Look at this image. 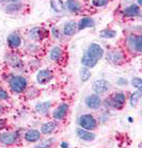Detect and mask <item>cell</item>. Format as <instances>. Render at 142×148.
Instances as JSON below:
<instances>
[{"mask_svg": "<svg viewBox=\"0 0 142 148\" xmlns=\"http://www.w3.org/2000/svg\"><path fill=\"white\" fill-rule=\"evenodd\" d=\"M27 86V80L24 77L15 76L10 79V88L15 93H21Z\"/></svg>", "mask_w": 142, "mask_h": 148, "instance_id": "6da1fadb", "label": "cell"}, {"mask_svg": "<svg viewBox=\"0 0 142 148\" xmlns=\"http://www.w3.org/2000/svg\"><path fill=\"white\" fill-rule=\"evenodd\" d=\"M78 123H79L81 128L87 129V130H93V129L96 128V125H97L95 118L90 114H85L80 116Z\"/></svg>", "mask_w": 142, "mask_h": 148, "instance_id": "7a4b0ae2", "label": "cell"}, {"mask_svg": "<svg viewBox=\"0 0 142 148\" xmlns=\"http://www.w3.org/2000/svg\"><path fill=\"white\" fill-rule=\"evenodd\" d=\"M85 54L98 61L101 57H103V54H104V50H103V48H101L99 45L92 44V45L89 46L88 50H87V53Z\"/></svg>", "mask_w": 142, "mask_h": 148, "instance_id": "3957f363", "label": "cell"}, {"mask_svg": "<svg viewBox=\"0 0 142 148\" xmlns=\"http://www.w3.org/2000/svg\"><path fill=\"white\" fill-rule=\"evenodd\" d=\"M92 88L94 90V92H96L97 94H101V93H105L109 90V83L106 80H96L93 82Z\"/></svg>", "mask_w": 142, "mask_h": 148, "instance_id": "277c9868", "label": "cell"}, {"mask_svg": "<svg viewBox=\"0 0 142 148\" xmlns=\"http://www.w3.org/2000/svg\"><path fill=\"white\" fill-rule=\"evenodd\" d=\"M51 78H52V74L48 69L40 71L37 75V80L40 84H46L51 80Z\"/></svg>", "mask_w": 142, "mask_h": 148, "instance_id": "5b68a950", "label": "cell"}, {"mask_svg": "<svg viewBox=\"0 0 142 148\" xmlns=\"http://www.w3.org/2000/svg\"><path fill=\"white\" fill-rule=\"evenodd\" d=\"M85 104L91 109H98L101 107V100L98 95H90L85 99Z\"/></svg>", "mask_w": 142, "mask_h": 148, "instance_id": "8992f818", "label": "cell"}, {"mask_svg": "<svg viewBox=\"0 0 142 148\" xmlns=\"http://www.w3.org/2000/svg\"><path fill=\"white\" fill-rule=\"evenodd\" d=\"M68 106L66 103L60 104V106L54 111V119H58V121L64 118V116L66 115V113H68Z\"/></svg>", "mask_w": 142, "mask_h": 148, "instance_id": "52a82bcc", "label": "cell"}, {"mask_svg": "<svg viewBox=\"0 0 142 148\" xmlns=\"http://www.w3.org/2000/svg\"><path fill=\"white\" fill-rule=\"evenodd\" d=\"M76 133H77V135L79 138H82V140H85V141L90 142V141H93L95 138L94 133H91V132L89 131V130H87V129L78 128L77 130H76Z\"/></svg>", "mask_w": 142, "mask_h": 148, "instance_id": "ba28073f", "label": "cell"}, {"mask_svg": "<svg viewBox=\"0 0 142 148\" xmlns=\"http://www.w3.org/2000/svg\"><path fill=\"white\" fill-rule=\"evenodd\" d=\"M46 35H47V32L42 28H34L30 31V37L33 40H43Z\"/></svg>", "mask_w": 142, "mask_h": 148, "instance_id": "9c48e42d", "label": "cell"}, {"mask_svg": "<svg viewBox=\"0 0 142 148\" xmlns=\"http://www.w3.org/2000/svg\"><path fill=\"white\" fill-rule=\"evenodd\" d=\"M15 142V135L9 132L2 133L0 134V143H2L4 145H12Z\"/></svg>", "mask_w": 142, "mask_h": 148, "instance_id": "30bf717a", "label": "cell"}, {"mask_svg": "<svg viewBox=\"0 0 142 148\" xmlns=\"http://www.w3.org/2000/svg\"><path fill=\"white\" fill-rule=\"evenodd\" d=\"M107 59H108L110 62H112V63L118 64V63H120L122 60V53L120 52V51L111 50V51H109L108 54H107Z\"/></svg>", "mask_w": 142, "mask_h": 148, "instance_id": "8fae6325", "label": "cell"}, {"mask_svg": "<svg viewBox=\"0 0 142 148\" xmlns=\"http://www.w3.org/2000/svg\"><path fill=\"white\" fill-rule=\"evenodd\" d=\"M40 138V132L37 130L31 129L25 133V140L27 142H37Z\"/></svg>", "mask_w": 142, "mask_h": 148, "instance_id": "7c38bea8", "label": "cell"}, {"mask_svg": "<svg viewBox=\"0 0 142 148\" xmlns=\"http://www.w3.org/2000/svg\"><path fill=\"white\" fill-rule=\"evenodd\" d=\"M8 43H9V45H10L12 48H16L20 45L21 40H20L19 35L17 33H12L8 37Z\"/></svg>", "mask_w": 142, "mask_h": 148, "instance_id": "4fadbf2b", "label": "cell"}, {"mask_svg": "<svg viewBox=\"0 0 142 148\" xmlns=\"http://www.w3.org/2000/svg\"><path fill=\"white\" fill-rule=\"evenodd\" d=\"M57 127V124L54 121H48V123H45L44 125H42L41 127V131L44 134H48V133H51Z\"/></svg>", "mask_w": 142, "mask_h": 148, "instance_id": "5bb4252c", "label": "cell"}, {"mask_svg": "<svg viewBox=\"0 0 142 148\" xmlns=\"http://www.w3.org/2000/svg\"><path fill=\"white\" fill-rule=\"evenodd\" d=\"M139 12H140V9H139L138 5H136V4H132V5H129V7L125 8L124 11H123V13L127 15V16H136V15H138Z\"/></svg>", "mask_w": 142, "mask_h": 148, "instance_id": "9a60e30c", "label": "cell"}, {"mask_svg": "<svg viewBox=\"0 0 142 148\" xmlns=\"http://www.w3.org/2000/svg\"><path fill=\"white\" fill-rule=\"evenodd\" d=\"M94 26V20L90 18V17H85V18H82V19L79 21V24H78V28L79 29H85V28H89V27H93Z\"/></svg>", "mask_w": 142, "mask_h": 148, "instance_id": "2e32d148", "label": "cell"}, {"mask_svg": "<svg viewBox=\"0 0 142 148\" xmlns=\"http://www.w3.org/2000/svg\"><path fill=\"white\" fill-rule=\"evenodd\" d=\"M81 63H82V65H85V67H94L96 63H97V60H95L93 58L85 54L81 59Z\"/></svg>", "mask_w": 142, "mask_h": 148, "instance_id": "e0dca14e", "label": "cell"}, {"mask_svg": "<svg viewBox=\"0 0 142 148\" xmlns=\"http://www.w3.org/2000/svg\"><path fill=\"white\" fill-rule=\"evenodd\" d=\"M129 42H130V44L132 45V47L134 49H136V51H138L140 52L141 51V42H142V38L140 35L138 36H132L129 38Z\"/></svg>", "mask_w": 142, "mask_h": 148, "instance_id": "ac0fdd59", "label": "cell"}, {"mask_svg": "<svg viewBox=\"0 0 142 148\" xmlns=\"http://www.w3.org/2000/svg\"><path fill=\"white\" fill-rule=\"evenodd\" d=\"M75 30H76V24L74 21H68L66 23L64 26V34L65 35H73L75 33Z\"/></svg>", "mask_w": 142, "mask_h": 148, "instance_id": "d6986e66", "label": "cell"}, {"mask_svg": "<svg viewBox=\"0 0 142 148\" xmlns=\"http://www.w3.org/2000/svg\"><path fill=\"white\" fill-rule=\"evenodd\" d=\"M50 4H51V8L56 12H62V11L64 10V3H63L62 0H51Z\"/></svg>", "mask_w": 142, "mask_h": 148, "instance_id": "ffe728a7", "label": "cell"}, {"mask_svg": "<svg viewBox=\"0 0 142 148\" xmlns=\"http://www.w3.org/2000/svg\"><path fill=\"white\" fill-rule=\"evenodd\" d=\"M66 4H68V8L70 9V11H72V12H78L81 9L80 4L77 0H68Z\"/></svg>", "mask_w": 142, "mask_h": 148, "instance_id": "44dd1931", "label": "cell"}, {"mask_svg": "<svg viewBox=\"0 0 142 148\" xmlns=\"http://www.w3.org/2000/svg\"><path fill=\"white\" fill-rule=\"evenodd\" d=\"M49 108H50V102H42V103L37 104L35 110L39 113H47Z\"/></svg>", "mask_w": 142, "mask_h": 148, "instance_id": "7402d4cb", "label": "cell"}, {"mask_svg": "<svg viewBox=\"0 0 142 148\" xmlns=\"http://www.w3.org/2000/svg\"><path fill=\"white\" fill-rule=\"evenodd\" d=\"M61 53H62V51L59 47H54L52 50L50 51V59L52 61H57L60 59L61 57Z\"/></svg>", "mask_w": 142, "mask_h": 148, "instance_id": "603a6c76", "label": "cell"}, {"mask_svg": "<svg viewBox=\"0 0 142 148\" xmlns=\"http://www.w3.org/2000/svg\"><path fill=\"white\" fill-rule=\"evenodd\" d=\"M79 74H80V79H81V81H87V80H89V78L91 77V73H90V71H89L88 68H85V67H83V68H81L80 69V71H79Z\"/></svg>", "mask_w": 142, "mask_h": 148, "instance_id": "cb8c5ba5", "label": "cell"}, {"mask_svg": "<svg viewBox=\"0 0 142 148\" xmlns=\"http://www.w3.org/2000/svg\"><path fill=\"white\" fill-rule=\"evenodd\" d=\"M140 97H141V91H140V90H138V91L135 92V93H132V97H130V104H132V107H135L136 104L138 103Z\"/></svg>", "mask_w": 142, "mask_h": 148, "instance_id": "d4e9b609", "label": "cell"}, {"mask_svg": "<svg viewBox=\"0 0 142 148\" xmlns=\"http://www.w3.org/2000/svg\"><path fill=\"white\" fill-rule=\"evenodd\" d=\"M116 32L114 30H103L101 32V36L104 37V38H111V37H114Z\"/></svg>", "mask_w": 142, "mask_h": 148, "instance_id": "484cf974", "label": "cell"}, {"mask_svg": "<svg viewBox=\"0 0 142 148\" xmlns=\"http://www.w3.org/2000/svg\"><path fill=\"white\" fill-rule=\"evenodd\" d=\"M112 98H113L118 103L121 104V106H123V103H124L126 100L125 95L123 94V93H116V94H114V96H113Z\"/></svg>", "mask_w": 142, "mask_h": 148, "instance_id": "4316f807", "label": "cell"}, {"mask_svg": "<svg viewBox=\"0 0 142 148\" xmlns=\"http://www.w3.org/2000/svg\"><path fill=\"white\" fill-rule=\"evenodd\" d=\"M132 86H135V88H137L138 90H140L142 86V81L140 78H134L132 80Z\"/></svg>", "mask_w": 142, "mask_h": 148, "instance_id": "83f0119b", "label": "cell"}, {"mask_svg": "<svg viewBox=\"0 0 142 148\" xmlns=\"http://www.w3.org/2000/svg\"><path fill=\"white\" fill-rule=\"evenodd\" d=\"M95 7H104L109 2V0H93L92 1Z\"/></svg>", "mask_w": 142, "mask_h": 148, "instance_id": "f1b7e54d", "label": "cell"}, {"mask_svg": "<svg viewBox=\"0 0 142 148\" xmlns=\"http://www.w3.org/2000/svg\"><path fill=\"white\" fill-rule=\"evenodd\" d=\"M8 98H9V95H8L7 92L2 90V88H0V99L4 100V99H8Z\"/></svg>", "mask_w": 142, "mask_h": 148, "instance_id": "f546056e", "label": "cell"}, {"mask_svg": "<svg viewBox=\"0 0 142 148\" xmlns=\"http://www.w3.org/2000/svg\"><path fill=\"white\" fill-rule=\"evenodd\" d=\"M17 8H21V5H20V4H15V5H14V4H12V5H10L8 9H13V10L15 11V10H17Z\"/></svg>", "mask_w": 142, "mask_h": 148, "instance_id": "4dcf8cb0", "label": "cell"}, {"mask_svg": "<svg viewBox=\"0 0 142 148\" xmlns=\"http://www.w3.org/2000/svg\"><path fill=\"white\" fill-rule=\"evenodd\" d=\"M3 127H4V121L0 119V130H1V129L3 128Z\"/></svg>", "mask_w": 142, "mask_h": 148, "instance_id": "1f68e13d", "label": "cell"}, {"mask_svg": "<svg viewBox=\"0 0 142 148\" xmlns=\"http://www.w3.org/2000/svg\"><path fill=\"white\" fill-rule=\"evenodd\" d=\"M52 32H54V35L56 37H58L59 36V35H58V30H56V29H54V30H52Z\"/></svg>", "mask_w": 142, "mask_h": 148, "instance_id": "d6a6232c", "label": "cell"}, {"mask_svg": "<svg viewBox=\"0 0 142 148\" xmlns=\"http://www.w3.org/2000/svg\"><path fill=\"white\" fill-rule=\"evenodd\" d=\"M61 147H68V143H62V144H61Z\"/></svg>", "mask_w": 142, "mask_h": 148, "instance_id": "836d02e7", "label": "cell"}, {"mask_svg": "<svg viewBox=\"0 0 142 148\" xmlns=\"http://www.w3.org/2000/svg\"><path fill=\"white\" fill-rule=\"evenodd\" d=\"M2 112V108H1V106H0V113Z\"/></svg>", "mask_w": 142, "mask_h": 148, "instance_id": "e575fe53", "label": "cell"}, {"mask_svg": "<svg viewBox=\"0 0 142 148\" xmlns=\"http://www.w3.org/2000/svg\"><path fill=\"white\" fill-rule=\"evenodd\" d=\"M11 1H16V0H11Z\"/></svg>", "mask_w": 142, "mask_h": 148, "instance_id": "d590c367", "label": "cell"}]
</instances>
